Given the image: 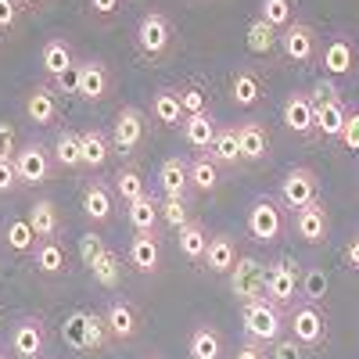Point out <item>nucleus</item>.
<instances>
[{"instance_id":"f257e3e1","label":"nucleus","mask_w":359,"mask_h":359,"mask_svg":"<svg viewBox=\"0 0 359 359\" xmlns=\"http://www.w3.org/2000/svg\"><path fill=\"white\" fill-rule=\"evenodd\" d=\"M313 115H316V137L320 140H338L341 137V126L348 118V108L338 94L334 79L327 76L313 86Z\"/></svg>"},{"instance_id":"f03ea898","label":"nucleus","mask_w":359,"mask_h":359,"mask_svg":"<svg viewBox=\"0 0 359 359\" xmlns=\"http://www.w3.org/2000/svg\"><path fill=\"white\" fill-rule=\"evenodd\" d=\"M133 43H137V54L144 62H162V57L172 50V22L169 15L162 11H144L137 29H133Z\"/></svg>"},{"instance_id":"7ed1b4c3","label":"nucleus","mask_w":359,"mask_h":359,"mask_svg":"<svg viewBox=\"0 0 359 359\" xmlns=\"http://www.w3.org/2000/svg\"><path fill=\"white\" fill-rule=\"evenodd\" d=\"M241 320H245V338H252V341H259V345H266V348L273 345L277 338H284V327H287V323H284V309L273 306L266 294L245 302Z\"/></svg>"},{"instance_id":"20e7f679","label":"nucleus","mask_w":359,"mask_h":359,"mask_svg":"<svg viewBox=\"0 0 359 359\" xmlns=\"http://www.w3.org/2000/svg\"><path fill=\"white\" fill-rule=\"evenodd\" d=\"M50 345V327L43 316L36 313H25L11 323V334H8V348L15 359H43Z\"/></svg>"},{"instance_id":"39448f33","label":"nucleus","mask_w":359,"mask_h":359,"mask_svg":"<svg viewBox=\"0 0 359 359\" xmlns=\"http://www.w3.org/2000/svg\"><path fill=\"white\" fill-rule=\"evenodd\" d=\"M248 237L252 241H259V245H277L280 241V233H284V201L280 198H269V194H262V198H255L252 205H248Z\"/></svg>"},{"instance_id":"423d86ee","label":"nucleus","mask_w":359,"mask_h":359,"mask_svg":"<svg viewBox=\"0 0 359 359\" xmlns=\"http://www.w3.org/2000/svg\"><path fill=\"white\" fill-rule=\"evenodd\" d=\"M15 169H18L22 187H43V184H50V172H54V155H50V147L40 144L36 137L25 140V144H18V151H15Z\"/></svg>"},{"instance_id":"0eeeda50","label":"nucleus","mask_w":359,"mask_h":359,"mask_svg":"<svg viewBox=\"0 0 359 359\" xmlns=\"http://www.w3.org/2000/svg\"><path fill=\"white\" fill-rule=\"evenodd\" d=\"M298 280H302V269H298L294 259H277L266 266V298L273 306H280L284 313L298 302Z\"/></svg>"},{"instance_id":"6e6552de","label":"nucleus","mask_w":359,"mask_h":359,"mask_svg":"<svg viewBox=\"0 0 359 359\" xmlns=\"http://www.w3.org/2000/svg\"><path fill=\"white\" fill-rule=\"evenodd\" d=\"M144 140H147V118H144V111H140V108H133V104H123V108L115 111V126H111V151L133 158V155L140 151V147H144Z\"/></svg>"},{"instance_id":"1a4fd4ad","label":"nucleus","mask_w":359,"mask_h":359,"mask_svg":"<svg viewBox=\"0 0 359 359\" xmlns=\"http://www.w3.org/2000/svg\"><path fill=\"white\" fill-rule=\"evenodd\" d=\"M287 327L291 338L302 348H320L327 341V316L320 313L316 302H298L287 309Z\"/></svg>"},{"instance_id":"9d476101","label":"nucleus","mask_w":359,"mask_h":359,"mask_svg":"<svg viewBox=\"0 0 359 359\" xmlns=\"http://www.w3.org/2000/svg\"><path fill=\"white\" fill-rule=\"evenodd\" d=\"M280 54L294 65H313L320 57V36L316 29L302 18H294L287 29H280Z\"/></svg>"},{"instance_id":"9b49d317","label":"nucleus","mask_w":359,"mask_h":359,"mask_svg":"<svg viewBox=\"0 0 359 359\" xmlns=\"http://www.w3.org/2000/svg\"><path fill=\"white\" fill-rule=\"evenodd\" d=\"M320 198V176L309 165H291L280 180V201L284 208H306Z\"/></svg>"},{"instance_id":"f8f14e48","label":"nucleus","mask_w":359,"mask_h":359,"mask_svg":"<svg viewBox=\"0 0 359 359\" xmlns=\"http://www.w3.org/2000/svg\"><path fill=\"white\" fill-rule=\"evenodd\" d=\"M230 291L237 302H252V298H262L266 294V266L252 255H241L230 269Z\"/></svg>"},{"instance_id":"ddd939ff","label":"nucleus","mask_w":359,"mask_h":359,"mask_svg":"<svg viewBox=\"0 0 359 359\" xmlns=\"http://www.w3.org/2000/svg\"><path fill=\"white\" fill-rule=\"evenodd\" d=\"M108 94H111V72L101 57H83V62H76V97L104 101Z\"/></svg>"},{"instance_id":"4468645a","label":"nucleus","mask_w":359,"mask_h":359,"mask_svg":"<svg viewBox=\"0 0 359 359\" xmlns=\"http://www.w3.org/2000/svg\"><path fill=\"white\" fill-rule=\"evenodd\" d=\"M280 118L284 126L294 133V137H316V115H313V94L306 90H291L284 97V108H280Z\"/></svg>"},{"instance_id":"2eb2a0df","label":"nucleus","mask_w":359,"mask_h":359,"mask_svg":"<svg viewBox=\"0 0 359 359\" xmlns=\"http://www.w3.org/2000/svg\"><path fill=\"white\" fill-rule=\"evenodd\" d=\"M104 323H108V334L115 345H126L140 334V313L133 302H126V298H111L108 309H104Z\"/></svg>"},{"instance_id":"dca6fc26","label":"nucleus","mask_w":359,"mask_h":359,"mask_svg":"<svg viewBox=\"0 0 359 359\" xmlns=\"http://www.w3.org/2000/svg\"><path fill=\"white\" fill-rule=\"evenodd\" d=\"M294 233L306 245H327V237H331V216H327V205L320 198L306 208H294Z\"/></svg>"},{"instance_id":"f3484780","label":"nucleus","mask_w":359,"mask_h":359,"mask_svg":"<svg viewBox=\"0 0 359 359\" xmlns=\"http://www.w3.org/2000/svg\"><path fill=\"white\" fill-rule=\"evenodd\" d=\"M22 111H25V118L33 126H57V118H62V104H57V97H54V86L50 83H36L25 94Z\"/></svg>"},{"instance_id":"a211bd4d","label":"nucleus","mask_w":359,"mask_h":359,"mask_svg":"<svg viewBox=\"0 0 359 359\" xmlns=\"http://www.w3.org/2000/svg\"><path fill=\"white\" fill-rule=\"evenodd\" d=\"M126 262L137 273H158L162 269V237L158 233H133L130 248H126Z\"/></svg>"},{"instance_id":"6ab92c4d","label":"nucleus","mask_w":359,"mask_h":359,"mask_svg":"<svg viewBox=\"0 0 359 359\" xmlns=\"http://www.w3.org/2000/svg\"><path fill=\"white\" fill-rule=\"evenodd\" d=\"M40 65H43V76H47L50 86H54L62 76H69V72L76 69V50H72V43H69L65 36H50V40L40 47Z\"/></svg>"},{"instance_id":"aec40b11","label":"nucleus","mask_w":359,"mask_h":359,"mask_svg":"<svg viewBox=\"0 0 359 359\" xmlns=\"http://www.w3.org/2000/svg\"><path fill=\"white\" fill-rule=\"evenodd\" d=\"M83 216L94 226L111 223V216H115V191L104 184V180H90V184L83 187Z\"/></svg>"},{"instance_id":"412c9836","label":"nucleus","mask_w":359,"mask_h":359,"mask_svg":"<svg viewBox=\"0 0 359 359\" xmlns=\"http://www.w3.org/2000/svg\"><path fill=\"white\" fill-rule=\"evenodd\" d=\"M316 62L323 65V76H331V79L348 76V72L355 69V47H352L348 36H331V40L320 47V57H316Z\"/></svg>"},{"instance_id":"4be33fe9","label":"nucleus","mask_w":359,"mask_h":359,"mask_svg":"<svg viewBox=\"0 0 359 359\" xmlns=\"http://www.w3.org/2000/svg\"><path fill=\"white\" fill-rule=\"evenodd\" d=\"M158 191H162V198H191V191H194L191 187V162L180 155L165 158L158 165Z\"/></svg>"},{"instance_id":"5701e85b","label":"nucleus","mask_w":359,"mask_h":359,"mask_svg":"<svg viewBox=\"0 0 359 359\" xmlns=\"http://www.w3.org/2000/svg\"><path fill=\"white\" fill-rule=\"evenodd\" d=\"M126 219H130L133 233H158L162 237V208H158L155 194H140L137 201H130Z\"/></svg>"},{"instance_id":"b1692460","label":"nucleus","mask_w":359,"mask_h":359,"mask_svg":"<svg viewBox=\"0 0 359 359\" xmlns=\"http://www.w3.org/2000/svg\"><path fill=\"white\" fill-rule=\"evenodd\" d=\"M33 266H36V273H43V277L69 273V252H65V245L57 241V237H43V241H36Z\"/></svg>"},{"instance_id":"393cba45","label":"nucleus","mask_w":359,"mask_h":359,"mask_svg":"<svg viewBox=\"0 0 359 359\" xmlns=\"http://www.w3.org/2000/svg\"><path fill=\"white\" fill-rule=\"evenodd\" d=\"M79 144H83V169L101 172L108 165V158H111V137L104 130H97V126H86L79 133Z\"/></svg>"},{"instance_id":"a878e982","label":"nucleus","mask_w":359,"mask_h":359,"mask_svg":"<svg viewBox=\"0 0 359 359\" xmlns=\"http://www.w3.org/2000/svg\"><path fill=\"white\" fill-rule=\"evenodd\" d=\"M151 118L162 130L184 123V104H180V86H158L151 94Z\"/></svg>"},{"instance_id":"bb28decb","label":"nucleus","mask_w":359,"mask_h":359,"mask_svg":"<svg viewBox=\"0 0 359 359\" xmlns=\"http://www.w3.org/2000/svg\"><path fill=\"white\" fill-rule=\"evenodd\" d=\"M237 144H241V162H266L269 158V130L262 123H241L237 126Z\"/></svg>"},{"instance_id":"cd10ccee","label":"nucleus","mask_w":359,"mask_h":359,"mask_svg":"<svg viewBox=\"0 0 359 359\" xmlns=\"http://www.w3.org/2000/svg\"><path fill=\"white\" fill-rule=\"evenodd\" d=\"M180 130H184V140L187 147H194V151H208L216 140V118L212 111H194V115H184V123H180Z\"/></svg>"},{"instance_id":"c85d7f7f","label":"nucleus","mask_w":359,"mask_h":359,"mask_svg":"<svg viewBox=\"0 0 359 359\" xmlns=\"http://www.w3.org/2000/svg\"><path fill=\"white\" fill-rule=\"evenodd\" d=\"M50 155H54V169H65V172H76L83 169V144H79V133L76 130H57L54 133V144H50Z\"/></svg>"},{"instance_id":"c756f323","label":"nucleus","mask_w":359,"mask_h":359,"mask_svg":"<svg viewBox=\"0 0 359 359\" xmlns=\"http://www.w3.org/2000/svg\"><path fill=\"white\" fill-rule=\"evenodd\" d=\"M29 226H33V233L40 237H57L62 233V226H65V219H62V212H57V205L50 201V198H36L33 205H29Z\"/></svg>"},{"instance_id":"7c9ffc66","label":"nucleus","mask_w":359,"mask_h":359,"mask_svg":"<svg viewBox=\"0 0 359 359\" xmlns=\"http://www.w3.org/2000/svg\"><path fill=\"white\" fill-rule=\"evenodd\" d=\"M241 259L237 255V241L230 233H212L208 237V252H205V266H208V273H219V277H226L230 269H233V262Z\"/></svg>"},{"instance_id":"2f4dec72","label":"nucleus","mask_w":359,"mask_h":359,"mask_svg":"<svg viewBox=\"0 0 359 359\" xmlns=\"http://www.w3.org/2000/svg\"><path fill=\"white\" fill-rule=\"evenodd\" d=\"M187 352H191V359H223L226 345H223L219 327L198 323L194 331H191V338H187Z\"/></svg>"},{"instance_id":"473e14b6","label":"nucleus","mask_w":359,"mask_h":359,"mask_svg":"<svg viewBox=\"0 0 359 359\" xmlns=\"http://www.w3.org/2000/svg\"><path fill=\"white\" fill-rule=\"evenodd\" d=\"M230 101L233 108H255L262 101V79L252 69H237L230 76Z\"/></svg>"},{"instance_id":"72a5a7b5","label":"nucleus","mask_w":359,"mask_h":359,"mask_svg":"<svg viewBox=\"0 0 359 359\" xmlns=\"http://www.w3.org/2000/svg\"><path fill=\"white\" fill-rule=\"evenodd\" d=\"M208 155L216 158L219 169H237V165H241V144H237V126H219L212 147H208Z\"/></svg>"},{"instance_id":"f704fd0d","label":"nucleus","mask_w":359,"mask_h":359,"mask_svg":"<svg viewBox=\"0 0 359 359\" xmlns=\"http://www.w3.org/2000/svg\"><path fill=\"white\" fill-rule=\"evenodd\" d=\"M176 248H180V255H184L187 262H205V252H208V230H205L198 219H191L184 230H176Z\"/></svg>"},{"instance_id":"c9c22d12","label":"nucleus","mask_w":359,"mask_h":359,"mask_svg":"<svg viewBox=\"0 0 359 359\" xmlns=\"http://www.w3.org/2000/svg\"><path fill=\"white\" fill-rule=\"evenodd\" d=\"M111 191H115V198L123 201V205H130V201H137L140 194H147V187H144V169H140L137 162H126V165H118Z\"/></svg>"},{"instance_id":"e433bc0d","label":"nucleus","mask_w":359,"mask_h":359,"mask_svg":"<svg viewBox=\"0 0 359 359\" xmlns=\"http://www.w3.org/2000/svg\"><path fill=\"white\" fill-rule=\"evenodd\" d=\"M0 230H4V245H8V252H15V255H33V248H36V233H33V226H29V219H22V216H8Z\"/></svg>"},{"instance_id":"4c0bfd02","label":"nucleus","mask_w":359,"mask_h":359,"mask_svg":"<svg viewBox=\"0 0 359 359\" xmlns=\"http://www.w3.org/2000/svg\"><path fill=\"white\" fill-rule=\"evenodd\" d=\"M245 43L255 57H269V54H277L280 50V33L273 25H266L262 18H252L248 22V33H245Z\"/></svg>"},{"instance_id":"58836bf2","label":"nucleus","mask_w":359,"mask_h":359,"mask_svg":"<svg viewBox=\"0 0 359 359\" xmlns=\"http://www.w3.org/2000/svg\"><path fill=\"white\" fill-rule=\"evenodd\" d=\"M191 187H194L198 194L219 191V165H216V158L208 155V151H198V155L191 158Z\"/></svg>"},{"instance_id":"ea45409f","label":"nucleus","mask_w":359,"mask_h":359,"mask_svg":"<svg viewBox=\"0 0 359 359\" xmlns=\"http://www.w3.org/2000/svg\"><path fill=\"white\" fill-rule=\"evenodd\" d=\"M111 345L104 313H83V352H104Z\"/></svg>"},{"instance_id":"a19ab883","label":"nucleus","mask_w":359,"mask_h":359,"mask_svg":"<svg viewBox=\"0 0 359 359\" xmlns=\"http://www.w3.org/2000/svg\"><path fill=\"white\" fill-rule=\"evenodd\" d=\"M90 277H94V284H101V287H118V280H123V259H118V252H104L94 266H90Z\"/></svg>"},{"instance_id":"79ce46f5","label":"nucleus","mask_w":359,"mask_h":359,"mask_svg":"<svg viewBox=\"0 0 359 359\" xmlns=\"http://www.w3.org/2000/svg\"><path fill=\"white\" fill-rule=\"evenodd\" d=\"M158 208H162V226H169L176 233V230H184L191 223V208L194 205H191V198H162Z\"/></svg>"},{"instance_id":"37998d69","label":"nucleus","mask_w":359,"mask_h":359,"mask_svg":"<svg viewBox=\"0 0 359 359\" xmlns=\"http://www.w3.org/2000/svg\"><path fill=\"white\" fill-rule=\"evenodd\" d=\"M259 18L280 33V29H287L294 22V0H262V4H259Z\"/></svg>"},{"instance_id":"c03bdc74","label":"nucleus","mask_w":359,"mask_h":359,"mask_svg":"<svg viewBox=\"0 0 359 359\" xmlns=\"http://www.w3.org/2000/svg\"><path fill=\"white\" fill-rule=\"evenodd\" d=\"M327 294V273L323 269H306L302 280H298V298H306V302H320Z\"/></svg>"},{"instance_id":"a18cd8bd","label":"nucleus","mask_w":359,"mask_h":359,"mask_svg":"<svg viewBox=\"0 0 359 359\" xmlns=\"http://www.w3.org/2000/svg\"><path fill=\"white\" fill-rule=\"evenodd\" d=\"M104 252H108V245H104V237H101V233L86 230V233L79 237V259H83V266H86V269L94 266V262H97Z\"/></svg>"},{"instance_id":"49530a36","label":"nucleus","mask_w":359,"mask_h":359,"mask_svg":"<svg viewBox=\"0 0 359 359\" xmlns=\"http://www.w3.org/2000/svg\"><path fill=\"white\" fill-rule=\"evenodd\" d=\"M180 104H184V115H194V111H208V97L198 83H187L180 86Z\"/></svg>"},{"instance_id":"de8ad7c7","label":"nucleus","mask_w":359,"mask_h":359,"mask_svg":"<svg viewBox=\"0 0 359 359\" xmlns=\"http://www.w3.org/2000/svg\"><path fill=\"white\" fill-rule=\"evenodd\" d=\"M338 144L345 147V151H359V108H352L348 111V118H345V126H341V137H338Z\"/></svg>"},{"instance_id":"09e8293b","label":"nucleus","mask_w":359,"mask_h":359,"mask_svg":"<svg viewBox=\"0 0 359 359\" xmlns=\"http://www.w3.org/2000/svg\"><path fill=\"white\" fill-rule=\"evenodd\" d=\"M22 187L18 169H15V155H0V194H11Z\"/></svg>"},{"instance_id":"8fccbe9b","label":"nucleus","mask_w":359,"mask_h":359,"mask_svg":"<svg viewBox=\"0 0 359 359\" xmlns=\"http://www.w3.org/2000/svg\"><path fill=\"white\" fill-rule=\"evenodd\" d=\"M22 11H25L22 0H0V33H11L22 18Z\"/></svg>"},{"instance_id":"3c124183","label":"nucleus","mask_w":359,"mask_h":359,"mask_svg":"<svg viewBox=\"0 0 359 359\" xmlns=\"http://www.w3.org/2000/svg\"><path fill=\"white\" fill-rule=\"evenodd\" d=\"M269 359H306V348L294 338H277L273 345H269Z\"/></svg>"},{"instance_id":"603ef678","label":"nucleus","mask_w":359,"mask_h":359,"mask_svg":"<svg viewBox=\"0 0 359 359\" xmlns=\"http://www.w3.org/2000/svg\"><path fill=\"white\" fill-rule=\"evenodd\" d=\"M86 4H90V15H94V18H104V22L123 11V0H86Z\"/></svg>"},{"instance_id":"864d4df0","label":"nucleus","mask_w":359,"mask_h":359,"mask_svg":"<svg viewBox=\"0 0 359 359\" xmlns=\"http://www.w3.org/2000/svg\"><path fill=\"white\" fill-rule=\"evenodd\" d=\"M18 151V133L8 118H0V155H15Z\"/></svg>"},{"instance_id":"5fc2aeb1","label":"nucleus","mask_w":359,"mask_h":359,"mask_svg":"<svg viewBox=\"0 0 359 359\" xmlns=\"http://www.w3.org/2000/svg\"><path fill=\"white\" fill-rule=\"evenodd\" d=\"M65 334H69V345L83 352V313H72V316H69V327H65Z\"/></svg>"},{"instance_id":"6e6d98bb","label":"nucleus","mask_w":359,"mask_h":359,"mask_svg":"<svg viewBox=\"0 0 359 359\" xmlns=\"http://www.w3.org/2000/svg\"><path fill=\"white\" fill-rule=\"evenodd\" d=\"M233 359H269V352H266V345H259V341L245 338V345L237 348V355H233Z\"/></svg>"},{"instance_id":"4d7b16f0","label":"nucleus","mask_w":359,"mask_h":359,"mask_svg":"<svg viewBox=\"0 0 359 359\" xmlns=\"http://www.w3.org/2000/svg\"><path fill=\"white\" fill-rule=\"evenodd\" d=\"M345 262L355 269V273H359V230L348 237V245H345Z\"/></svg>"},{"instance_id":"13d9d810","label":"nucleus","mask_w":359,"mask_h":359,"mask_svg":"<svg viewBox=\"0 0 359 359\" xmlns=\"http://www.w3.org/2000/svg\"><path fill=\"white\" fill-rule=\"evenodd\" d=\"M25 8H40V4H47V0H22Z\"/></svg>"},{"instance_id":"bf43d9fd","label":"nucleus","mask_w":359,"mask_h":359,"mask_svg":"<svg viewBox=\"0 0 359 359\" xmlns=\"http://www.w3.org/2000/svg\"><path fill=\"white\" fill-rule=\"evenodd\" d=\"M0 359H11V355H8V348H0Z\"/></svg>"},{"instance_id":"052dcab7","label":"nucleus","mask_w":359,"mask_h":359,"mask_svg":"<svg viewBox=\"0 0 359 359\" xmlns=\"http://www.w3.org/2000/svg\"><path fill=\"white\" fill-rule=\"evenodd\" d=\"M144 359H162V355H144Z\"/></svg>"},{"instance_id":"680f3d73","label":"nucleus","mask_w":359,"mask_h":359,"mask_svg":"<svg viewBox=\"0 0 359 359\" xmlns=\"http://www.w3.org/2000/svg\"><path fill=\"white\" fill-rule=\"evenodd\" d=\"M0 323H4V316H0Z\"/></svg>"}]
</instances>
